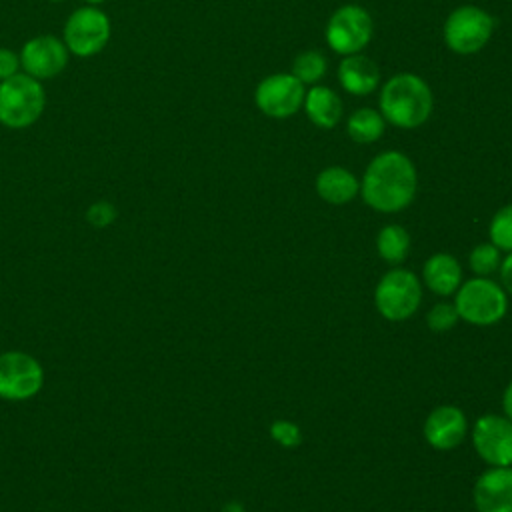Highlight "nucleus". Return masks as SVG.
I'll list each match as a JSON object with an SVG mask.
<instances>
[{
  "mask_svg": "<svg viewBox=\"0 0 512 512\" xmlns=\"http://www.w3.org/2000/svg\"><path fill=\"white\" fill-rule=\"evenodd\" d=\"M304 94V84L294 74L278 72L260 80L254 92V102L262 114L284 120L298 112L304 104Z\"/></svg>",
  "mask_w": 512,
  "mask_h": 512,
  "instance_id": "obj_10",
  "label": "nucleus"
},
{
  "mask_svg": "<svg viewBox=\"0 0 512 512\" xmlns=\"http://www.w3.org/2000/svg\"><path fill=\"white\" fill-rule=\"evenodd\" d=\"M270 436L284 448H296L302 442V430L290 420H274L270 424Z\"/></svg>",
  "mask_w": 512,
  "mask_h": 512,
  "instance_id": "obj_25",
  "label": "nucleus"
},
{
  "mask_svg": "<svg viewBox=\"0 0 512 512\" xmlns=\"http://www.w3.org/2000/svg\"><path fill=\"white\" fill-rule=\"evenodd\" d=\"M500 284L506 290L508 296H512V252H508V256L500 262Z\"/></svg>",
  "mask_w": 512,
  "mask_h": 512,
  "instance_id": "obj_28",
  "label": "nucleus"
},
{
  "mask_svg": "<svg viewBox=\"0 0 512 512\" xmlns=\"http://www.w3.org/2000/svg\"><path fill=\"white\" fill-rule=\"evenodd\" d=\"M424 440L434 450H452L460 446L468 434V418L454 404L436 406L424 420Z\"/></svg>",
  "mask_w": 512,
  "mask_h": 512,
  "instance_id": "obj_13",
  "label": "nucleus"
},
{
  "mask_svg": "<svg viewBox=\"0 0 512 512\" xmlns=\"http://www.w3.org/2000/svg\"><path fill=\"white\" fill-rule=\"evenodd\" d=\"M304 86L318 84L326 74V58L318 50H304L292 62V72Z\"/></svg>",
  "mask_w": 512,
  "mask_h": 512,
  "instance_id": "obj_21",
  "label": "nucleus"
},
{
  "mask_svg": "<svg viewBox=\"0 0 512 512\" xmlns=\"http://www.w3.org/2000/svg\"><path fill=\"white\" fill-rule=\"evenodd\" d=\"M458 312L452 302H438L426 314V324L432 332H448L458 322Z\"/></svg>",
  "mask_w": 512,
  "mask_h": 512,
  "instance_id": "obj_24",
  "label": "nucleus"
},
{
  "mask_svg": "<svg viewBox=\"0 0 512 512\" xmlns=\"http://www.w3.org/2000/svg\"><path fill=\"white\" fill-rule=\"evenodd\" d=\"M378 104L386 122L402 130H414L430 118L434 98L424 78L400 72L384 82Z\"/></svg>",
  "mask_w": 512,
  "mask_h": 512,
  "instance_id": "obj_2",
  "label": "nucleus"
},
{
  "mask_svg": "<svg viewBox=\"0 0 512 512\" xmlns=\"http://www.w3.org/2000/svg\"><path fill=\"white\" fill-rule=\"evenodd\" d=\"M500 262H502V252L492 242H482L474 246L468 256L470 270L476 276H490L500 268Z\"/></svg>",
  "mask_w": 512,
  "mask_h": 512,
  "instance_id": "obj_23",
  "label": "nucleus"
},
{
  "mask_svg": "<svg viewBox=\"0 0 512 512\" xmlns=\"http://www.w3.org/2000/svg\"><path fill=\"white\" fill-rule=\"evenodd\" d=\"M386 120L380 110L358 108L346 120V132L356 144H372L384 134Z\"/></svg>",
  "mask_w": 512,
  "mask_h": 512,
  "instance_id": "obj_19",
  "label": "nucleus"
},
{
  "mask_svg": "<svg viewBox=\"0 0 512 512\" xmlns=\"http://www.w3.org/2000/svg\"><path fill=\"white\" fill-rule=\"evenodd\" d=\"M48 2H64V0H48Z\"/></svg>",
  "mask_w": 512,
  "mask_h": 512,
  "instance_id": "obj_32",
  "label": "nucleus"
},
{
  "mask_svg": "<svg viewBox=\"0 0 512 512\" xmlns=\"http://www.w3.org/2000/svg\"><path fill=\"white\" fill-rule=\"evenodd\" d=\"M502 410H504V416L512 422V380H510L508 386L504 388V394H502Z\"/></svg>",
  "mask_w": 512,
  "mask_h": 512,
  "instance_id": "obj_29",
  "label": "nucleus"
},
{
  "mask_svg": "<svg viewBox=\"0 0 512 512\" xmlns=\"http://www.w3.org/2000/svg\"><path fill=\"white\" fill-rule=\"evenodd\" d=\"M490 242L500 252H512V204L502 206L490 220L488 226Z\"/></svg>",
  "mask_w": 512,
  "mask_h": 512,
  "instance_id": "obj_22",
  "label": "nucleus"
},
{
  "mask_svg": "<svg viewBox=\"0 0 512 512\" xmlns=\"http://www.w3.org/2000/svg\"><path fill=\"white\" fill-rule=\"evenodd\" d=\"M454 308L458 318L472 326L498 324L508 310V294L502 284L488 276H474L454 292Z\"/></svg>",
  "mask_w": 512,
  "mask_h": 512,
  "instance_id": "obj_4",
  "label": "nucleus"
},
{
  "mask_svg": "<svg viewBox=\"0 0 512 512\" xmlns=\"http://www.w3.org/2000/svg\"><path fill=\"white\" fill-rule=\"evenodd\" d=\"M20 68L24 74L44 82L64 72L70 52L62 38L52 34H38L26 40L20 48Z\"/></svg>",
  "mask_w": 512,
  "mask_h": 512,
  "instance_id": "obj_11",
  "label": "nucleus"
},
{
  "mask_svg": "<svg viewBox=\"0 0 512 512\" xmlns=\"http://www.w3.org/2000/svg\"><path fill=\"white\" fill-rule=\"evenodd\" d=\"M42 386L44 368L32 354L20 350L0 354V398L12 402L30 400Z\"/></svg>",
  "mask_w": 512,
  "mask_h": 512,
  "instance_id": "obj_9",
  "label": "nucleus"
},
{
  "mask_svg": "<svg viewBox=\"0 0 512 512\" xmlns=\"http://www.w3.org/2000/svg\"><path fill=\"white\" fill-rule=\"evenodd\" d=\"M338 80L348 94L366 96L380 84V70L374 60L360 52L342 58L338 64Z\"/></svg>",
  "mask_w": 512,
  "mask_h": 512,
  "instance_id": "obj_15",
  "label": "nucleus"
},
{
  "mask_svg": "<svg viewBox=\"0 0 512 512\" xmlns=\"http://www.w3.org/2000/svg\"><path fill=\"white\" fill-rule=\"evenodd\" d=\"M316 192L328 204H348L360 192V180L342 166H328L316 176Z\"/></svg>",
  "mask_w": 512,
  "mask_h": 512,
  "instance_id": "obj_18",
  "label": "nucleus"
},
{
  "mask_svg": "<svg viewBox=\"0 0 512 512\" xmlns=\"http://www.w3.org/2000/svg\"><path fill=\"white\" fill-rule=\"evenodd\" d=\"M422 282L436 296H452L462 284L460 262L446 252L432 254L422 266Z\"/></svg>",
  "mask_w": 512,
  "mask_h": 512,
  "instance_id": "obj_16",
  "label": "nucleus"
},
{
  "mask_svg": "<svg viewBox=\"0 0 512 512\" xmlns=\"http://www.w3.org/2000/svg\"><path fill=\"white\" fill-rule=\"evenodd\" d=\"M496 20L480 6H458L444 22V42L456 54H476L492 38Z\"/></svg>",
  "mask_w": 512,
  "mask_h": 512,
  "instance_id": "obj_7",
  "label": "nucleus"
},
{
  "mask_svg": "<svg viewBox=\"0 0 512 512\" xmlns=\"http://www.w3.org/2000/svg\"><path fill=\"white\" fill-rule=\"evenodd\" d=\"M82 2L88 6H102L106 0H82Z\"/></svg>",
  "mask_w": 512,
  "mask_h": 512,
  "instance_id": "obj_31",
  "label": "nucleus"
},
{
  "mask_svg": "<svg viewBox=\"0 0 512 512\" xmlns=\"http://www.w3.org/2000/svg\"><path fill=\"white\" fill-rule=\"evenodd\" d=\"M472 446L488 466H512V422L500 414H484L472 426Z\"/></svg>",
  "mask_w": 512,
  "mask_h": 512,
  "instance_id": "obj_12",
  "label": "nucleus"
},
{
  "mask_svg": "<svg viewBox=\"0 0 512 512\" xmlns=\"http://www.w3.org/2000/svg\"><path fill=\"white\" fill-rule=\"evenodd\" d=\"M18 72H22V68H20V54L14 52L12 48L0 46V82L12 78Z\"/></svg>",
  "mask_w": 512,
  "mask_h": 512,
  "instance_id": "obj_27",
  "label": "nucleus"
},
{
  "mask_svg": "<svg viewBox=\"0 0 512 512\" xmlns=\"http://www.w3.org/2000/svg\"><path fill=\"white\" fill-rule=\"evenodd\" d=\"M472 502L476 512H512V466H490L474 488Z\"/></svg>",
  "mask_w": 512,
  "mask_h": 512,
  "instance_id": "obj_14",
  "label": "nucleus"
},
{
  "mask_svg": "<svg viewBox=\"0 0 512 512\" xmlns=\"http://www.w3.org/2000/svg\"><path fill=\"white\" fill-rule=\"evenodd\" d=\"M304 112L308 120L324 130L334 128L342 120V100L340 96L322 84H314L304 94Z\"/></svg>",
  "mask_w": 512,
  "mask_h": 512,
  "instance_id": "obj_17",
  "label": "nucleus"
},
{
  "mask_svg": "<svg viewBox=\"0 0 512 512\" xmlns=\"http://www.w3.org/2000/svg\"><path fill=\"white\" fill-rule=\"evenodd\" d=\"M116 206L108 200H98V202H92L86 210V220L90 226L94 228H106L110 226L114 220H116Z\"/></svg>",
  "mask_w": 512,
  "mask_h": 512,
  "instance_id": "obj_26",
  "label": "nucleus"
},
{
  "mask_svg": "<svg viewBox=\"0 0 512 512\" xmlns=\"http://www.w3.org/2000/svg\"><path fill=\"white\" fill-rule=\"evenodd\" d=\"M416 188V166L398 150H386L374 156L360 180L362 200L382 214H394L408 208L416 196Z\"/></svg>",
  "mask_w": 512,
  "mask_h": 512,
  "instance_id": "obj_1",
  "label": "nucleus"
},
{
  "mask_svg": "<svg viewBox=\"0 0 512 512\" xmlns=\"http://www.w3.org/2000/svg\"><path fill=\"white\" fill-rule=\"evenodd\" d=\"M422 302V280L406 270L392 268L376 284L374 304L382 318L402 322L414 316Z\"/></svg>",
  "mask_w": 512,
  "mask_h": 512,
  "instance_id": "obj_5",
  "label": "nucleus"
},
{
  "mask_svg": "<svg viewBox=\"0 0 512 512\" xmlns=\"http://www.w3.org/2000/svg\"><path fill=\"white\" fill-rule=\"evenodd\" d=\"M46 110L44 84L24 72L0 82V124L8 130H26Z\"/></svg>",
  "mask_w": 512,
  "mask_h": 512,
  "instance_id": "obj_3",
  "label": "nucleus"
},
{
  "mask_svg": "<svg viewBox=\"0 0 512 512\" xmlns=\"http://www.w3.org/2000/svg\"><path fill=\"white\" fill-rule=\"evenodd\" d=\"M112 38V22L100 6H80L64 22L62 40L72 56L90 58L100 54Z\"/></svg>",
  "mask_w": 512,
  "mask_h": 512,
  "instance_id": "obj_6",
  "label": "nucleus"
},
{
  "mask_svg": "<svg viewBox=\"0 0 512 512\" xmlns=\"http://www.w3.org/2000/svg\"><path fill=\"white\" fill-rule=\"evenodd\" d=\"M408 250H410V236L404 226L386 224L376 234V252L384 262L392 266L402 264L408 256Z\"/></svg>",
  "mask_w": 512,
  "mask_h": 512,
  "instance_id": "obj_20",
  "label": "nucleus"
},
{
  "mask_svg": "<svg viewBox=\"0 0 512 512\" xmlns=\"http://www.w3.org/2000/svg\"><path fill=\"white\" fill-rule=\"evenodd\" d=\"M222 512H246V510H244V506H242L240 502H228V504L222 508Z\"/></svg>",
  "mask_w": 512,
  "mask_h": 512,
  "instance_id": "obj_30",
  "label": "nucleus"
},
{
  "mask_svg": "<svg viewBox=\"0 0 512 512\" xmlns=\"http://www.w3.org/2000/svg\"><path fill=\"white\" fill-rule=\"evenodd\" d=\"M374 22L366 8L358 4L340 6L326 24V42L340 56L360 54L372 40Z\"/></svg>",
  "mask_w": 512,
  "mask_h": 512,
  "instance_id": "obj_8",
  "label": "nucleus"
}]
</instances>
